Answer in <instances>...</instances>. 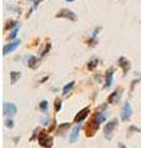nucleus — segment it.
Listing matches in <instances>:
<instances>
[{"label":"nucleus","instance_id":"obj_16","mask_svg":"<svg viewBox=\"0 0 141 148\" xmlns=\"http://www.w3.org/2000/svg\"><path fill=\"white\" fill-rule=\"evenodd\" d=\"M98 64H99V59L98 58H93L92 61H89L88 62V69L89 71H93V69H95L97 67H98Z\"/></svg>","mask_w":141,"mask_h":148},{"label":"nucleus","instance_id":"obj_10","mask_svg":"<svg viewBox=\"0 0 141 148\" xmlns=\"http://www.w3.org/2000/svg\"><path fill=\"white\" fill-rule=\"evenodd\" d=\"M114 73H115V69L114 68H110L109 71L106 72V75H105V85L104 88L108 89L113 85V80H114Z\"/></svg>","mask_w":141,"mask_h":148},{"label":"nucleus","instance_id":"obj_2","mask_svg":"<svg viewBox=\"0 0 141 148\" xmlns=\"http://www.w3.org/2000/svg\"><path fill=\"white\" fill-rule=\"evenodd\" d=\"M56 17L67 18L69 21H77V15L72 10H69V9H61V10L57 11V14H56Z\"/></svg>","mask_w":141,"mask_h":148},{"label":"nucleus","instance_id":"obj_23","mask_svg":"<svg viewBox=\"0 0 141 148\" xmlns=\"http://www.w3.org/2000/svg\"><path fill=\"white\" fill-rule=\"evenodd\" d=\"M47 108H48V103H47L46 100H42L40 103V109L42 111H47Z\"/></svg>","mask_w":141,"mask_h":148},{"label":"nucleus","instance_id":"obj_20","mask_svg":"<svg viewBox=\"0 0 141 148\" xmlns=\"http://www.w3.org/2000/svg\"><path fill=\"white\" fill-rule=\"evenodd\" d=\"M19 30H20V25H19L17 27H15L11 32H10V35H9V40H14V38H16V36L19 34Z\"/></svg>","mask_w":141,"mask_h":148},{"label":"nucleus","instance_id":"obj_6","mask_svg":"<svg viewBox=\"0 0 141 148\" xmlns=\"http://www.w3.org/2000/svg\"><path fill=\"white\" fill-rule=\"evenodd\" d=\"M20 42H21V41L19 40V38H16V40H14L12 42L5 45V46H4V48H3V54H4V56H8L9 53L14 52V51H15V49L19 47Z\"/></svg>","mask_w":141,"mask_h":148},{"label":"nucleus","instance_id":"obj_29","mask_svg":"<svg viewBox=\"0 0 141 148\" xmlns=\"http://www.w3.org/2000/svg\"><path fill=\"white\" fill-rule=\"evenodd\" d=\"M48 121H50V117L46 116L44 120H42V122H44V125H48Z\"/></svg>","mask_w":141,"mask_h":148},{"label":"nucleus","instance_id":"obj_9","mask_svg":"<svg viewBox=\"0 0 141 148\" xmlns=\"http://www.w3.org/2000/svg\"><path fill=\"white\" fill-rule=\"evenodd\" d=\"M89 112H91V109L88 108H84V109H82L76 115V117H74V122H77V123H81L84 119H86L88 115H89Z\"/></svg>","mask_w":141,"mask_h":148},{"label":"nucleus","instance_id":"obj_30","mask_svg":"<svg viewBox=\"0 0 141 148\" xmlns=\"http://www.w3.org/2000/svg\"><path fill=\"white\" fill-rule=\"evenodd\" d=\"M47 79H48V77H45V78H42V79H41V82L40 83H45Z\"/></svg>","mask_w":141,"mask_h":148},{"label":"nucleus","instance_id":"obj_8","mask_svg":"<svg viewBox=\"0 0 141 148\" xmlns=\"http://www.w3.org/2000/svg\"><path fill=\"white\" fill-rule=\"evenodd\" d=\"M99 126H100V125L94 119H92V121L89 122L88 128H87V136H88V137L94 136V133H95V132L98 131V130H99Z\"/></svg>","mask_w":141,"mask_h":148},{"label":"nucleus","instance_id":"obj_32","mask_svg":"<svg viewBox=\"0 0 141 148\" xmlns=\"http://www.w3.org/2000/svg\"><path fill=\"white\" fill-rule=\"evenodd\" d=\"M66 3H73V1H76V0H64Z\"/></svg>","mask_w":141,"mask_h":148},{"label":"nucleus","instance_id":"obj_3","mask_svg":"<svg viewBox=\"0 0 141 148\" xmlns=\"http://www.w3.org/2000/svg\"><path fill=\"white\" fill-rule=\"evenodd\" d=\"M106 116H108V111H106V104H104L102 106V108H99L97 110V112L94 114V116H93V119L95 120V121L99 123V125H102L103 122L105 121V119H106Z\"/></svg>","mask_w":141,"mask_h":148},{"label":"nucleus","instance_id":"obj_15","mask_svg":"<svg viewBox=\"0 0 141 148\" xmlns=\"http://www.w3.org/2000/svg\"><path fill=\"white\" fill-rule=\"evenodd\" d=\"M20 78H21V73L20 72H15V71L10 72V82H11L12 85H15Z\"/></svg>","mask_w":141,"mask_h":148},{"label":"nucleus","instance_id":"obj_11","mask_svg":"<svg viewBox=\"0 0 141 148\" xmlns=\"http://www.w3.org/2000/svg\"><path fill=\"white\" fill-rule=\"evenodd\" d=\"M121 98V89H116L115 91H113L111 94L109 95V98H108V103L109 104H116L118 101L120 100Z\"/></svg>","mask_w":141,"mask_h":148},{"label":"nucleus","instance_id":"obj_4","mask_svg":"<svg viewBox=\"0 0 141 148\" xmlns=\"http://www.w3.org/2000/svg\"><path fill=\"white\" fill-rule=\"evenodd\" d=\"M116 126H118V120L116 119L111 120V121H109L105 125V127H104V137L106 138V140H111L113 138V132H114V130H115Z\"/></svg>","mask_w":141,"mask_h":148},{"label":"nucleus","instance_id":"obj_17","mask_svg":"<svg viewBox=\"0 0 141 148\" xmlns=\"http://www.w3.org/2000/svg\"><path fill=\"white\" fill-rule=\"evenodd\" d=\"M19 26V21H16V20H9L8 22H6V25H5V31H8L9 29H15V27H17Z\"/></svg>","mask_w":141,"mask_h":148},{"label":"nucleus","instance_id":"obj_24","mask_svg":"<svg viewBox=\"0 0 141 148\" xmlns=\"http://www.w3.org/2000/svg\"><path fill=\"white\" fill-rule=\"evenodd\" d=\"M27 1H31L32 4H34V8H32V9H35V10H36V9L39 8L40 3H41V1H44V0H27Z\"/></svg>","mask_w":141,"mask_h":148},{"label":"nucleus","instance_id":"obj_14","mask_svg":"<svg viewBox=\"0 0 141 148\" xmlns=\"http://www.w3.org/2000/svg\"><path fill=\"white\" fill-rule=\"evenodd\" d=\"M39 62H40V59L37 57H35V56H30V57L27 58V66H29L30 68L36 69L37 67H39Z\"/></svg>","mask_w":141,"mask_h":148},{"label":"nucleus","instance_id":"obj_28","mask_svg":"<svg viewBox=\"0 0 141 148\" xmlns=\"http://www.w3.org/2000/svg\"><path fill=\"white\" fill-rule=\"evenodd\" d=\"M37 132H39V128H36L35 131H34V135H32V137L30 138V141H34V140H35V137H36L37 135H39V133H37Z\"/></svg>","mask_w":141,"mask_h":148},{"label":"nucleus","instance_id":"obj_18","mask_svg":"<svg viewBox=\"0 0 141 148\" xmlns=\"http://www.w3.org/2000/svg\"><path fill=\"white\" fill-rule=\"evenodd\" d=\"M74 84H76V83L74 82H69L68 84H66L64 86H63V90H62V92H63V95H67L68 92L72 90V88L74 86Z\"/></svg>","mask_w":141,"mask_h":148},{"label":"nucleus","instance_id":"obj_5","mask_svg":"<svg viewBox=\"0 0 141 148\" xmlns=\"http://www.w3.org/2000/svg\"><path fill=\"white\" fill-rule=\"evenodd\" d=\"M131 115H133V108H131V104L130 103H125L123 106V110H121V120L123 121H129Z\"/></svg>","mask_w":141,"mask_h":148},{"label":"nucleus","instance_id":"obj_12","mask_svg":"<svg viewBox=\"0 0 141 148\" xmlns=\"http://www.w3.org/2000/svg\"><path fill=\"white\" fill-rule=\"evenodd\" d=\"M118 63H119V67L123 68L124 74H126L129 72V69H130V61L129 59H126L125 57H120L119 59H118Z\"/></svg>","mask_w":141,"mask_h":148},{"label":"nucleus","instance_id":"obj_19","mask_svg":"<svg viewBox=\"0 0 141 148\" xmlns=\"http://www.w3.org/2000/svg\"><path fill=\"white\" fill-rule=\"evenodd\" d=\"M69 126H70L69 122H64V123H62V125H59V127H58V133H59V135H63L64 131H66V130H67Z\"/></svg>","mask_w":141,"mask_h":148},{"label":"nucleus","instance_id":"obj_25","mask_svg":"<svg viewBox=\"0 0 141 148\" xmlns=\"http://www.w3.org/2000/svg\"><path fill=\"white\" fill-rule=\"evenodd\" d=\"M5 126H6L8 128H14V126H15V125H14V121L10 119V120H5Z\"/></svg>","mask_w":141,"mask_h":148},{"label":"nucleus","instance_id":"obj_1","mask_svg":"<svg viewBox=\"0 0 141 148\" xmlns=\"http://www.w3.org/2000/svg\"><path fill=\"white\" fill-rule=\"evenodd\" d=\"M39 143L40 146L45 147V148H51L53 145V138L50 135H47V132L45 131H40L39 133Z\"/></svg>","mask_w":141,"mask_h":148},{"label":"nucleus","instance_id":"obj_21","mask_svg":"<svg viewBox=\"0 0 141 148\" xmlns=\"http://www.w3.org/2000/svg\"><path fill=\"white\" fill-rule=\"evenodd\" d=\"M100 30H102V27L100 26H98V27H95V29L93 30V32H92V38H95V40H98V35H99V32H100Z\"/></svg>","mask_w":141,"mask_h":148},{"label":"nucleus","instance_id":"obj_31","mask_svg":"<svg viewBox=\"0 0 141 148\" xmlns=\"http://www.w3.org/2000/svg\"><path fill=\"white\" fill-rule=\"evenodd\" d=\"M119 148H126L125 145H123V143H119Z\"/></svg>","mask_w":141,"mask_h":148},{"label":"nucleus","instance_id":"obj_26","mask_svg":"<svg viewBox=\"0 0 141 148\" xmlns=\"http://www.w3.org/2000/svg\"><path fill=\"white\" fill-rule=\"evenodd\" d=\"M51 47H52V46H51V43H47V45H46V47H45V49L41 52V56H45V54L51 49Z\"/></svg>","mask_w":141,"mask_h":148},{"label":"nucleus","instance_id":"obj_13","mask_svg":"<svg viewBox=\"0 0 141 148\" xmlns=\"http://www.w3.org/2000/svg\"><path fill=\"white\" fill-rule=\"evenodd\" d=\"M79 130H81V123H78L76 127H73L72 132H70V135H69V143H74V142L78 140Z\"/></svg>","mask_w":141,"mask_h":148},{"label":"nucleus","instance_id":"obj_7","mask_svg":"<svg viewBox=\"0 0 141 148\" xmlns=\"http://www.w3.org/2000/svg\"><path fill=\"white\" fill-rule=\"evenodd\" d=\"M3 111H4V115H8V116H14V115L17 114V108H16V105L12 104V103H5V104H4Z\"/></svg>","mask_w":141,"mask_h":148},{"label":"nucleus","instance_id":"obj_27","mask_svg":"<svg viewBox=\"0 0 141 148\" xmlns=\"http://www.w3.org/2000/svg\"><path fill=\"white\" fill-rule=\"evenodd\" d=\"M130 132H141V128L135 127V126H130V128H129V133H130Z\"/></svg>","mask_w":141,"mask_h":148},{"label":"nucleus","instance_id":"obj_22","mask_svg":"<svg viewBox=\"0 0 141 148\" xmlns=\"http://www.w3.org/2000/svg\"><path fill=\"white\" fill-rule=\"evenodd\" d=\"M61 109H62V101H61L59 99H56V101H55V111L56 112H58Z\"/></svg>","mask_w":141,"mask_h":148}]
</instances>
